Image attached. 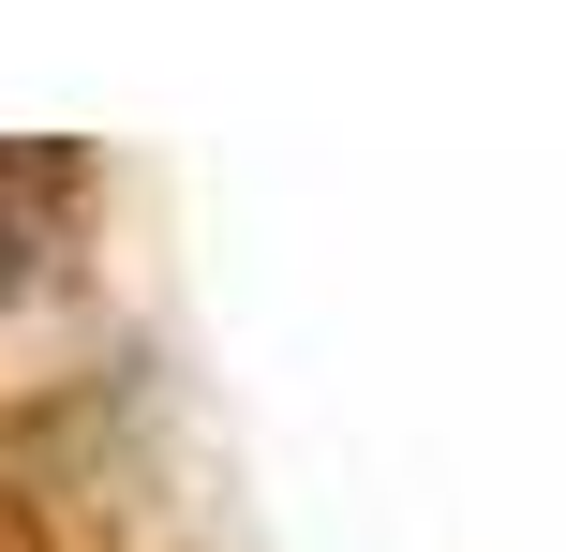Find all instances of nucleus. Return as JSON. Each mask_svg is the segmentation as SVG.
Listing matches in <instances>:
<instances>
[{
  "mask_svg": "<svg viewBox=\"0 0 566 552\" xmlns=\"http://www.w3.org/2000/svg\"><path fill=\"white\" fill-rule=\"evenodd\" d=\"M45 195H60V165H45V149H0V299L45 269Z\"/></svg>",
  "mask_w": 566,
  "mask_h": 552,
  "instance_id": "obj_1",
  "label": "nucleus"
}]
</instances>
